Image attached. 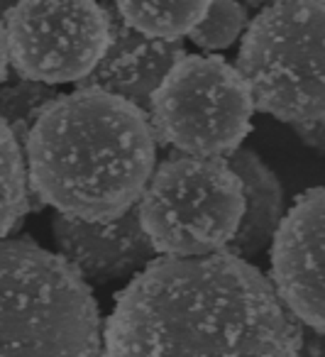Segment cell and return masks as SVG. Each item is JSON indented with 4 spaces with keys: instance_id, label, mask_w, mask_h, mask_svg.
<instances>
[{
    "instance_id": "6da1fadb",
    "label": "cell",
    "mask_w": 325,
    "mask_h": 357,
    "mask_svg": "<svg viewBox=\"0 0 325 357\" xmlns=\"http://www.w3.org/2000/svg\"><path fill=\"white\" fill-rule=\"evenodd\" d=\"M103 357H296L301 323L271 282L227 250L159 257L115 298Z\"/></svg>"
},
{
    "instance_id": "7a4b0ae2",
    "label": "cell",
    "mask_w": 325,
    "mask_h": 357,
    "mask_svg": "<svg viewBox=\"0 0 325 357\" xmlns=\"http://www.w3.org/2000/svg\"><path fill=\"white\" fill-rule=\"evenodd\" d=\"M22 147L30 199L76 220L128 213L157 159L147 113L98 89L56 96Z\"/></svg>"
},
{
    "instance_id": "3957f363",
    "label": "cell",
    "mask_w": 325,
    "mask_h": 357,
    "mask_svg": "<svg viewBox=\"0 0 325 357\" xmlns=\"http://www.w3.org/2000/svg\"><path fill=\"white\" fill-rule=\"evenodd\" d=\"M0 357H100L91 284L30 238L0 240Z\"/></svg>"
},
{
    "instance_id": "277c9868",
    "label": "cell",
    "mask_w": 325,
    "mask_h": 357,
    "mask_svg": "<svg viewBox=\"0 0 325 357\" xmlns=\"http://www.w3.org/2000/svg\"><path fill=\"white\" fill-rule=\"evenodd\" d=\"M325 0H274L247 22L237 66L255 110L291 125L308 147H323Z\"/></svg>"
},
{
    "instance_id": "5b68a950",
    "label": "cell",
    "mask_w": 325,
    "mask_h": 357,
    "mask_svg": "<svg viewBox=\"0 0 325 357\" xmlns=\"http://www.w3.org/2000/svg\"><path fill=\"white\" fill-rule=\"evenodd\" d=\"M242 208V184L225 159L179 154L152 172L137 218L157 255L203 257L227 248Z\"/></svg>"
},
{
    "instance_id": "8992f818",
    "label": "cell",
    "mask_w": 325,
    "mask_h": 357,
    "mask_svg": "<svg viewBox=\"0 0 325 357\" xmlns=\"http://www.w3.org/2000/svg\"><path fill=\"white\" fill-rule=\"evenodd\" d=\"M252 103L245 79L222 56L183 54L147 105L154 142L188 157L220 159L252 132Z\"/></svg>"
},
{
    "instance_id": "52a82bcc",
    "label": "cell",
    "mask_w": 325,
    "mask_h": 357,
    "mask_svg": "<svg viewBox=\"0 0 325 357\" xmlns=\"http://www.w3.org/2000/svg\"><path fill=\"white\" fill-rule=\"evenodd\" d=\"M3 25L15 74L47 86L79 84L108 45V10L96 0H15Z\"/></svg>"
},
{
    "instance_id": "ba28073f",
    "label": "cell",
    "mask_w": 325,
    "mask_h": 357,
    "mask_svg": "<svg viewBox=\"0 0 325 357\" xmlns=\"http://www.w3.org/2000/svg\"><path fill=\"white\" fill-rule=\"evenodd\" d=\"M323 189H308L281 215L271 238V287L301 326L325 331L323 318Z\"/></svg>"
},
{
    "instance_id": "9c48e42d",
    "label": "cell",
    "mask_w": 325,
    "mask_h": 357,
    "mask_svg": "<svg viewBox=\"0 0 325 357\" xmlns=\"http://www.w3.org/2000/svg\"><path fill=\"white\" fill-rule=\"evenodd\" d=\"M56 250L86 284H110L142 272L154 259V248L139 228L137 204L110 220H76L54 215Z\"/></svg>"
},
{
    "instance_id": "30bf717a",
    "label": "cell",
    "mask_w": 325,
    "mask_h": 357,
    "mask_svg": "<svg viewBox=\"0 0 325 357\" xmlns=\"http://www.w3.org/2000/svg\"><path fill=\"white\" fill-rule=\"evenodd\" d=\"M105 10H108V45L98 64L76 86L120 96L147 113L149 98L157 86L186 54L183 45L139 35L120 20L113 6H105Z\"/></svg>"
},
{
    "instance_id": "8fae6325",
    "label": "cell",
    "mask_w": 325,
    "mask_h": 357,
    "mask_svg": "<svg viewBox=\"0 0 325 357\" xmlns=\"http://www.w3.org/2000/svg\"><path fill=\"white\" fill-rule=\"evenodd\" d=\"M225 162L240 178L242 199H245L237 233L225 250L235 257L250 259L269 248L284 215V191L276 174L252 149L237 147L235 152L227 154Z\"/></svg>"
},
{
    "instance_id": "7c38bea8",
    "label": "cell",
    "mask_w": 325,
    "mask_h": 357,
    "mask_svg": "<svg viewBox=\"0 0 325 357\" xmlns=\"http://www.w3.org/2000/svg\"><path fill=\"white\" fill-rule=\"evenodd\" d=\"M110 6L139 35L179 42L203 20L211 0H110Z\"/></svg>"
},
{
    "instance_id": "4fadbf2b",
    "label": "cell",
    "mask_w": 325,
    "mask_h": 357,
    "mask_svg": "<svg viewBox=\"0 0 325 357\" xmlns=\"http://www.w3.org/2000/svg\"><path fill=\"white\" fill-rule=\"evenodd\" d=\"M25 154L8 125L0 120V240H6L32 208Z\"/></svg>"
},
{
    "instance_id": "5bb4252c",
    "label": "cell",
    "mask_w": 325,
    "mask_h": 357,
    "mask_svg": "<svg viewBox=\"0 0 325 357\" xmlns=\"http://www.w3.org/2000/svg\"><path fill=\"white\" fill-rule=\"evenodd\" d=\"M56 96H59V91L54 86L22 79V76L6 79L0 84V120L8 125V130L13 132L20 147L25 144L27 135L42 115V110Z\"/></svg>"
},
{
    "instance_id": "9a60e30c",
    "label": "cell",
    "mask_w": 325,
    "mask_h": 357,
    "mask_svg": "<svg viewBox=\"0 0 325 357\" xmlns=\"http://www.w3.org/2000/svg\"><path fill=\"white\" fill-rule=\"evenodd\" d=\"M250 17L242 3L237 0H211L203 20L188 32L191 42L201 50L218 52L232 47V42L242 35Z\"/></svg>"
},
{
    "instance_id": "2e32d148",
    "label": "cell",
    "mask_w": 325,
    "mask_h": 357,
    "mask_svg": "<svg viewBox=\"0 0 325 357\" xmlns=\"http://www.w3.org/2000/svg\"><path fill=\"white\" fill-rule=\"evenodd\" d=\"M296 357H325L323 333H315L310 328L301 326V347Z\"/></svg>"
},
{
    "instance_id": "e0dca14e",
    "label": "cell",
    "mask_w": 325,
    "mask_h": 357,
    "mask_svg": "<svg viewBox=\"0 0 325 357\" xmlns=\"http://www.w3.org/2000/svg\"><path fill=\"white\" fill-rule=\"evenodd\" d=\"M10 74V59H8V42H6V25H3V15H0V84Z\"/></svg>"
},
{
    "instance_id": "ac0fdd59",
    "label": "cell",
    "mask_w": 325,
    "mask_h": 357,
    "mask_svg": "<svg viewBox=\"0 0 325 357\" xmlns=\"http://www.w3.org/2000/svg\"><path fill=\"white\" fill-rule=\"evenodd\" d=\"M13 3H15V0H0V15H3V13H6L8 8L13 6Z\"/></svg>"
},
{
    "instance_id": "d6986e66",
    "label": "cell",
    "mask_w": 325,
    "mask_h": 357,
    "mask_svg": "<svg viewBox=\"0 0 325 357\" xmlns=\"http://www.w3.org/2000/svg\"><path fill=\"white\" fill-rule=\"evenodd\" d=\"M252 3H262V0H252Z\"/></svg>"
}]
</instances>
